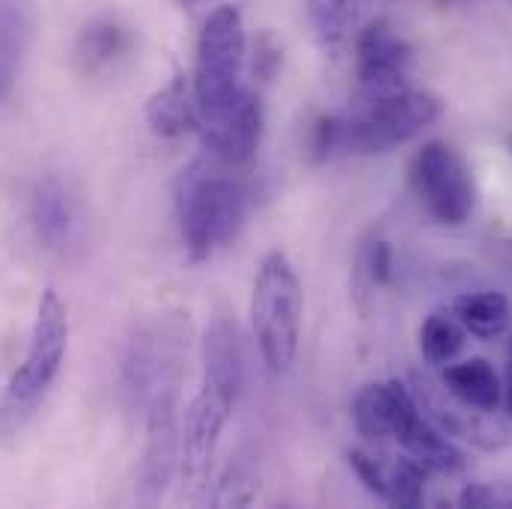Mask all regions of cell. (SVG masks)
<instances>
[{"label": "cell", "instance_id": "24", "mask_svg": "<svg viewBox=\"0 0 512 509\" xmlns=\"http://www.w3.org/2000/svg\"><path fill=\"white\" fill-rule=\"evenodd\" d=\"M256 498V474L245 465V462H230L218 492L212 495L215 507H245Z\"/></svg>", "mask_w": 512, "mask_h": 509}, {"label": "cell", "instance_id": "4", "mask_svg": "<svg viewBox=\"0 0 512 509\" xmlns=\"http://www.w3.org/2000/svg\"><path fill=\"white\" fill-rule=\"evenodd\" d=\"M304 292L292 262L271 251L259 262L251 295V325L256 346L271 373H286L295 364L301 340Z\"/></svg>", "mask_w": 512, "mask_h": 509}, {"label": "cell", "instance_id": "14", "mask_svg": "<svg viewBox=\"0 0 512 509\" xmlns=\"http://www.w3.org/2000/svg\"><path fill=\"white\" fill-rule=\"evenodd\" d=\"M203 384L239 399L245 384V349L239 328L230 316L218 313L203 334Z\"/></svg>", "mask_w": 512, "mask_h": 509}, {"label": "cell", "instance_id": "26", "mask_svg": "<svg viewBox=\"0 0 512 509\" xmlns=\"http://www.w3.org/2000/svg\"><path fill=\"white\" fill-rule=\"evenodd\" d=\"M358 274L376 289V286H387L393 277V254L387 242H370L361 256H358Z\"/></svg>", "mask_w": 512, "mask_h": 509}, {"label": "cell", "instance_id": "30", "mask_svg": "<svg viewBox=\"0 0 512 509\" xmlns=\"http://www.w3.org/2000/svg\"><path fill=\"white\" fill-rule=\"evenodd\" d=\"M182 9H188V12H194V9H200V6H206V3H212V0H176Z\"/></svg>", "mask_w": 512, "mask_h": 509}, {"label": "cell", "instance_id": "5", "mask_svg": "<svg viewBox=\"0 0 512 509\" xmlns=\"http://www.w3.org/2000/svg\"><path fill=\"white\" fill-rule=\"evenodd\" d=\"M248 57V36L239 6H218L197 39L194 99L203 123L224 117L242 99V72Z\"/></svg>", "mask_w": 512, "mask_h": 509}, {"label": "cell", "instance_id": "13", "mask_svg": "<svg viewBox=\"0 0 512 509\" xmlns=\"http://www.w3.org/2000/svg\"><path fill=\"white\" fill-rule=\"evenodd\" d=\"M417 414H420L417 399L396 379L361 387L352 402V423H355L358 435H364L370 441L396 438Z\"/></svg>", "mask_w": 512, "mask_h": 509}, {"label": "cell", "instance_id": "28", "mask_svg": "<svg viewBox=\"0 0 512 509\" xmlns=\"http://www.w3.org/2000/svg\"><path fill=\"white\" fill-rule=\"evenodd\" d=\"M280 63V51L268 42V36L262 39V45H256V57H254V75H259L262 81H268L274 75Z\"/></svg>", "mask_w": 512, "mask_h": 509}, {"label": "cell", "instance_id": "6", "mask_svg": "<svg viewBox=\"0 0 512 509\" xmlns=\"http://www.w3.org/2000/svg\"><path fill=\"white\" fill-rule=\"evenodd\" d=\"M444 114V102L426 90H399L382 99L358 102L352 117H340L337 128V149L352 155H382L423 128H429Z\"/></svg>", "mask_w": 512, "mask_h": 509}, {"label": "cell", "instance_id": "12", "mask_svg": "<svg viewBox=\"0 0 512 509\" xmlns=\"http://www.w3.org/2000/svg\"><path fill=\"white\" fill-rule=\"evenodd\" d=\"M203 152L230 167L245 170L256 158L259 140H262V105L254 93H242V99L218 120L203 123Z\"/></svg>", "mask_w": 512, "mask_h": 509}, {"label": "cell", "instance_id": "16", "mask_svg": "<svg viewBox=\"0 0 512 509\" xmlns=\"http://www.w3.org/2000/svg\"><path fill=\"white\" fill-rule=\"evenodd\" d=\"M146 126L158 137H182L203 126V117L194 99V84L182 72H176L158 93L149 96Z\"/></svg>", "mask_w": 512, "mask_h": 509}, {"label": "cell", "instance_id": "8", "mask_svg": "<svg viewBox=\"0 0 512 509\" xmlns=\"http://www.w3.org/2000/svg\"><path fill=\"white\" fill-rule=\"evenodd\" d=\"M411 179L423 209L438 224L462 227L471 221L477 206V188H474L471 167L453 146L441 140L423 143L414 158Z\"/></svg>", "mask_w": 512, "mask_h": 509}, {"label": "cell", "instance_id": "18", "mask_svg": "<svg viewBox=\"0 0 512 509\" xmlns=\"http://www.w3.org/2000/svg\"><path fill=\"white\" fill-rule=\"evenodd\" d=\"M444 390L459 405L495 411V408H501L504 382L486 358H471L462 364H450L444 370Z\"/></svg>", "mask_w": 512, "mask_h": 509}, {"label": "cell", "instance_id": "15", "mask_svg": "<svg viewBox=\"0 0 512 509\" xmlns=\"http://www.w3.org/2000/svg\"><path fill=\"white\" fill-rule=\"evenodd\" d=\"M131 45H134V36L120 18L96 15L81 27L72 57H75V66L81 69V75L96 78V75L114 69L123 57H128Z\"/></svg>", "mask_w": 512, "mask_h": 509}, {"label": "cell", "instance_id": "10", "mask_svg": "<svg viewBox=\"0 0 512 509\" xmlns=\"http://www.w3.org/2000/svg\"><path fill=\"white\" fill-rule=\"evenodd\" d=\"M176 399L179 393L161 396L146 408V444H143V459L137 471V504L155 507L176 468V441H179V414H176Z\"/></svg>", "mask_w": 512, "mask_h": 509}, {"label": "cell", "instance_id": "2", "mask_svg": "<svg viewBox=\"0 0 512 509\" xmlns=\"http://www.w3.org/2000/svg\"><path fill=\"white\" fill-rule=\"evenodd\" d=\"M69 346V319L66 304L54 289H45L36 307L30 346L21 367L9 376L0 393V429L18 432L45 402L48 390L54 387Z\"/></svg>", "mask_w": 512, "mask_h": 509}, {"label": "cell", "instance_id": "9", "mask_svg": "<svg viewBox=\"0 0 512 509\" xmlns=\"http://www.w3.org/2000/svg\"><path fill=\"white\" fill-rule=\"evenodd\" d=\"M355 63L358 102L382 99L411 87L408 78L414 69V51L387 21H373L367 30H361L355 45Z\"/></svg>", "mask_w": 512, "mask_h": 509}, {"label": "cell", "instance_id": "21", "mask_svg": "<svg viewBox=\"0 0 512 509\" xmlns=\"http://www.w3.org/2000/svg\"><path fill=\"white\" fill-rule=\"evenodd\" d=\"M465 328L453 313H432L420 325V355L432 367L450 364L465 346Z\"/></svg>", "mask_w": 512, "mask_h": 509}, {"label": "cell", "instance_id": "19", "mask_svg": "<svg viewBox=\"0 0 512 509\" xmlns=\"http://www.w3.org/2000/svg\"><path fill=\"white\" fill-rule=\"evenodd\" d=\"M453 316L462 322V328L477 337V340H495L510 328L512 310L504 292L495 289H480L456 298Z\"/></svg>", "mask_w": 512, "mask_h": 509}, {"label": "cell", "instance_id": "11", "mask_svg": "<svg viewBox=\"0 0 512 509\" xmlns=\"http://www.w3.org/2000/svg\"><path fill=\"white\" fill-rule=\"evenodd\" d=\"M233 405L236 399L206 384L191 399L185 411V456H182V477L188 489H200L209 480L212 459H215V450H218V441L230 420Z\"/></svg>", "mask_w": 512, "mask_h": 509}, {"label": "cell", "instance_id": "25", "mask_svg": "<svg viewBox=\"0 0 512 509\" xmlns=\"http://www.w3.org/2000/svg\"><path fill=\"white\" fill-rule=\"evenodd\" d=\"M459 507L512 509V483H471L459 492Z\"/></svg>", "mask_w": 512, "mask_h": 509}, {"label": "cell", "instance_id": "31", "mask_svg": "<svg viewBox=\"0 0 512 509\" xmlns=\"http://www.w3.org/2000/svg\"><path fill=\"white\" fill-rule=\"evenodd\" d=\"M510 355H512V343H510Z\"/></svg>", "mask_w": 512, "mask_h": 509}, {"label": "cell", "instance_id": "20", "mask_svg": "<svg viewBox=\"0 0 512 509\" xmlns=\"http://www.w3.org/2000/svg\"><path fill=\"white\" fill-rule=\"evenodd\" d=\"M30 12L18 0H0V102L12 93L30 45Z\"/></svg>", "mask_w": 512, "mask_h": 509}, {"label": "cell", "instance_id": "23", "mask_svg": "<svg viewBox=\"0 0 512 509\" xmlns=\"http://www.w3.org/2000/svg\"><path fill=\"white\" fill-rule=\"evenodd\" d=\"M316 39L325 51H337L349 27V0H307Z\"/></svg>", "mask_w": 512, "mask_h": 509}, {"label": "cell", "instance_id": "22", "mask_svg": "<svg viewBox=\"0 0 512 509\" xmlns=\"http://www.w3.org/2000/svg\"><path fill=\"white\" fill-rule=\"evenodd\" d=\"M426 468L411 459L408 453L387 462V504L393 507H420L423 504V480H426Z\"/></svg>", "mask_w": 512, "mask_h": 509}, {"label": "cell", "instance_id": "27", "mask_svg": "<svg viewBox=\"0 0 512 509\" xmlns=\"http://www.w3.org/2000/svg\"><path fill=\"white\" fill-rule=\"evenodd\" d=\"M349 465L370 495H376L382 501L387 498V462L364 453V450H349Z\"/></svg>", "mask_w": 512, "mask_h": 509}, {"label": "cell", "instance_id": "7", "mask_svg": "<svg viewBox=\"0 0 512 509\" xmlns=\"http://www.w3.org/2000/svg\"><path fill=\"white\" fill-rule=\"evenodd\" d=\"M24 218L30 236L45 254L72 259L87 248L90 215L81 188L57 170L36 176L24 194Z\"/></svg>", "mask_w": 512, "mask_h": 509}, {"label": "cell", "instance_id": "1", "mask_svg": "<svg viewBox=\"0 0 512 509\" xmlns=\"http://www.w3.org/2000/svg\"><path fill=\"white\" fill-rule=\"evenodd\" d=\"M239 173L200 152L176 176V218L191 262L212 259L245 227L251 188Z\"/></svg>", "mask_w": 512, "mask_h": 509}, {"label": "cell", "instance_id": "3", "mask_svg": "<svg viewBox=\"0 0 512 509\" xmlns=\"http://www.w3.org/2000/svg\"><path fill=\"white\" fill-rule=\"evenodd\" d=\"M188 358V322L176 313L158 316L134 328L120 358V393L131 411H143L170 393L179 382Z\"/></svg>", "mask_w": 512, "mask_h": 509}, {"label": "cell", "instance_id": "17", "mask_svg": "<svg viewBox=\"0 0 512 509\" xmlns=\"http://www.w3.org/2000/svg\"><path fill=\"white\" fill-rule=\"evenodd\" d=\"M399 447L417 459L429 474H459L465 471L468 459L465 453L447 438V432H441L432 420H426L423 414H417L399 435H396Z\"/></svg>", "mask_w": 512, "mask_h": 509}, {"label": "cell", "instance_id": "29", "mask_svg": "<svg viewBox=\"0 0 512 509\" xmlns=\"http://www.w3.org/2000/svg\"><path fill=\"white\" fill-rule=\"evenodd\" d=\"M501 405H504V414L512 420V355L510 364H507V373H504V396H501Z\"/></svg>", "mask_w": 512, "mask_h": 509}]
</instances>
